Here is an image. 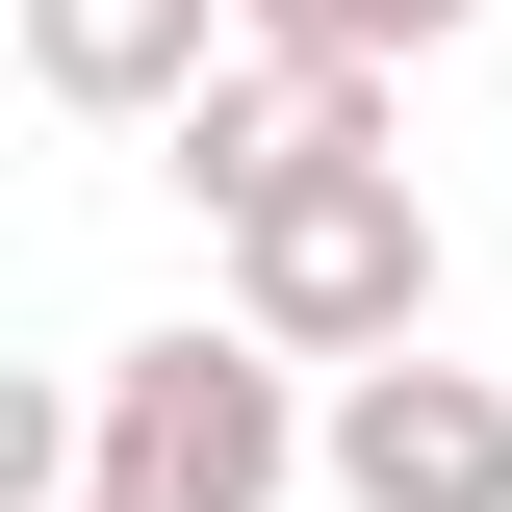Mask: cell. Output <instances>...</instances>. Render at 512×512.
<instances>
[{"mask_svg":"<svg viewBox=\"0 0 512 512\" xmlns=\"http://www.w3.org/2000/svg\"><path fill=\"white\" fill-rule=\"evenodd\" d=\"M231 333L256 359H436V205H410V154H359V180H308V205H256L231 231Z\"/></svg>","mask_w":512,"mask_h":512,"instance_id":"cell-1","label":"cell"},{"mask_svg":"<svg viewBox=\"0 0 512 512\" xmlns=\"http://www.w3.org/2000/svg\"><path fill=\"white\" fill-rule=\"evenodd\" d=\"M77 410H103V487H77V512H282V461H333L256 333H128Z\"/></svg>","mask_w":512,"mask_h":512,"instance_id":"cell-2","label":"cell"},{"mask_svg":"<svg viewBox=\"0 0 512 512\" xmlns=\"http://www.w3.org/2000/svg\"><path fill=\"white\" fill-rule=\"evenodd\" d=\"M154 154H180V180L256 231V205H308V180H359V154H384V77H359V52H231L180 128H154Z\"/></svg>","mask_w":512,"mask_h":512,"instance_id":"cell-3","label":"cell"},{"mask_svg":"<svg viewBox=\"0 0 512 512\" xmlns=\"http://www.w3.org/2000/svg\"><path fill=\"white\" fill-rule=\"evenodd\" d=\"M333 487L359 512H512V384L487 359H359L333 384Z\"/></svg>","mask_w":512,"mask_h":512,"instance_id":"cell-4","label":"cell"},{"mask_svg":"<svg viewBox=\"0 0 512 512\" xmlns=\"http://www.w3.org/2000/svg\"><path fill=\"white\" fill-rule=\"evenodd\" d=\"M26 77L77 128H180L205 103V0H26Z\"/></svg>","mask_w":512,"mask_h":512,"instance_id":"cell-5","label":"cell"},{"mask_svg":"<svg viewBox=\"0 0 512 512\" xmlns=\"http://www.w3.org/2000/svg\"><path fill=\"white\" fill-rule=\"evenodd\" d=\"M256 52H359V77H410V52H461L487 0H231Z\"/></svg>","mask_w":512,"mask_h":512,"instance_id":"cell-6","label":"cell"}]
</instances>
